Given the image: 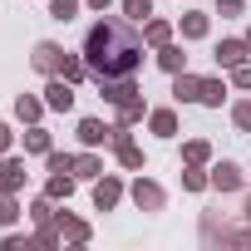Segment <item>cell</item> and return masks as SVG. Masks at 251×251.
Wrapping results in <instances>:
<instances>
[{
    "instance_id": "1",
    "label": "cell",
    "mask_w": 251,
    "mask_h": 251,
    "mask_svg": "<svg viewBox=\"0 0 251 251\" xmlns=\"http://www.w3.org/2000/svg\"><path fill=\"white\" fill-rule=\"evenodd\" d=\"M138 59H143V35L133 30V20H99L84 40V64L94 79L133 74Z\"/></svg>"
},
{
    "instance_id": "2",
    "label": "cell",
    "mask_w": 251,
    "mask_h": 251,
    "mask_svg": "<svg viewBox=\"0 0 251 251\" xmlns=\"http://www.w3.org/2000/svg\"><path fill=\"white\" fill-rule=\"evenodd\" d=\"M133 202H138L143 212H163V202H168V192H163L158 182H148V177H138V182H133Z\"/></svg>"
},
{
    "instance_id": "3",
    "label": "cell",
    "mask_w": 251,
    "mask_h": 251,
    "mask_svg": "<svg viewBox=\"0 0 251 251\" xmlns=\"http://www.w3.org/2000/svg\"><path fill=\"white\" fill-rule=\"evenodd\" d=\"M40 74H59V64H64V50L59 45H50V40H40L35 45V59H30Z\"/></svg>"
},
{
    "instance_id": "4",
    "label": "cell",
    "mask_w": 251,
    "mask_h": 251,
    "mask_svg": "<svg viewBox=\"0 0 251 251\" xmlns=\"http://www.w3.org/2000/svg\"><path fill=\"white\" fill-rule=\"evenodd\" d=\"M45 103H50V108H69V103H74V84H69L64 74H50V89H45Z\"/></svg>"
},
{
    "instance_id": "5",
    "label": "cell",
    "mask_w": 251,
    "mask_h": 251,
    "mask_svg": "<svg viewBox=\"0 0 251 251\" xmlns=\"http://www.w3.org/2000/svg\"><path fill=\"white\" fill-rule=\"evenodd\" d=\"M212 187H217V192H236V187H241V168L222 158V163L212 168Z\"/></svg>"
},
{
    "instance_id": "6",
    "label": "cell",
    "mask_w": 251,
    "mask_h": 251,
    "mask_svg": "<svg viewBox=\"0 0 251 251\" xmlns=\"http://www.w3.org/2000/svg\"><path fill=\"white\" fill-rule=\"evenodd\" d=\"M79 143H84V148H99V143H113V128H103L99 118H84V123H79Z\"/></svg>"
},
{
    "instance_id": "7",
    "label": "cell",
    "mask_w": 251,
    "mask_h": 251,
    "mask_svg": "<svg viewBox=\"0 0 251 251\" xmlns=\"http://www.w3.org/2000/svg\"><path fill=\"white\" fill-rule=\"evenodd\" d=\"M246 54H251L246 40H222V45H217V64H222V69H236Z\"/></svg>"
},
{
    "instance_id": "8",
    "label": "cell",
    "mask_w": 251,
    "mask_h": 251,
    "mask_svg": "<svg viewBox=\"0 0 251 251\" xmlns=\"http://www.w3.org/2000/svg\"><path fill=\"white\" fill-rule=\"evenodd\" d=\"M173 94H177V103H192V99H202V79L197 74H173Z\"/></svg>"
},
{
    "instance_id": "9",
    "label": "cell",
    "mask_w": 251,
    "mask_h": 251,
    "mask_svg": "<svg viewBox=\"0 0 251 251\" xmlns=\"http://www.w3.org/2000/svg\"><path fill=\"white\" fill-rule=\"evenodd\" d=\"M118 197H123V187H118L113 177H99V182H94V207H99V212L118 207Z\"/></svg>"
},
{
    "instance_id": "10",
    "label": "cell",
    "mask_w": 251,
    "mask_h": 251,
    "mask_svg": "<svg viewBox=\"0 0 251 251\" xmlns=\"http://www.w3.org/2000/svg\"><path fill=\"white\" fill-rule=\"evenodd\" d=\"M20 182H25V163H20V158H0V187L15 192Z\"/></svg>"
},
{
    "instance_id": "11",
    "label": "cell",
    "mask_w": 251,
    "mask_h": 251,
    "mask_svg": "<svg viewBox=\"0 0 251 251\" xmlns=\"http://www.w3.org/2000/svg\"><path fill=\"white\" fill-rule=\"evenodd\" d=\"M148 123H153V133H158V138H173V133H177V113H173V108H153Z\"/></svg>"
},
{
    "instance_id": "12",
    "label": "cell",
    "mask_w": 251,
    "mask_h": 251,
    "mask_svg": "<svg viewBox=\"0 0 251 251\" xmlns=\"http://www.w3.org/2000/svg\"><path fill=\"white\" fill-rule=\"evenodd\" d=\"M158 64H163L168 74H182V64H187V54H182L177 45H158Z\"/></svg>"
},
{
    "instance_id": "13",
    "label": "cell",
    "mask_w": 251,
    "mask_h": 251,
    "mask_svg": "<svg viewBox=\"0 0 251 251\" xmlns=\"http://www.w3.org/2000/svg\"><path fill=\"white\" fill-rule=\"evenodd\" d=\"M143 40H148V45H168V40H173V25H168V20H143Z\"/></svg>"
},
{
    "instance_id": "14",
    "label": "cell",
    "mask_w": 251,
    "mask_h": 251,
    "mask_svg": "<svg viewBox=\"0 0 251 251\" xmlns=\"http://www.w3.org/2000/svg\"><path fill=\"white\" fill-rule=\"evenodd\" d=\"M45 108H50V103H40V99H30V94H20V99H15V113H20L25 123H40V113H45Z\"/></svg>"
},
{
    "instance_id": "15",
    "label": "cell",
    "mask_w": 251,
    "mask_h": 251,
    "mask_svg": "<svg viewBox=\"0 0 251 251\" xmlns=\"http://www.w3.org/2000/svg\"><path fill=\"white\" fill-rule=\"evenodd\" d=\"M74 192V177L69 173H50V182H45V197L54 202V197H69Z\"/></svg>"
},
{
    "instance_id": "16",
    "label": "cell",
    "mask_w": 251,
    "mask_h": 251,
    "mask_svg": "<svg viewBox=\"0 0 251 251\" xmlns=\"http://www.w3.org/2000/svg\"><path fill=\"white\" fill-rule=\"evenodd\" d=\"M182 35H187V40H202V35H207V15L187 10V15H182Z\"/></svg>"
},
{
    "instance_id": "17",
    "label": "cell",
    "mask_w": 251,
    "mask_h": 251,
    "mask_svg": "<svg viewBox=\"0 0 251 251\" xmlns=\"http://www.w3.org/2000/svg\"><path fill=\"white\" fill-rule=\"evenodd\" d=\"M222 99H226V84H217V79H202V99H197V103H207V108H217Z\"/></svg>"
},
{
    "instance_id": "18",
    "label": "cell",
    "mask_w": 251,
    "mask_h": 251,
    "mask_svg": "<svg viewBox=\"0 0 251 251\" xmlns=\"http://www.w3.org/2000/svg\"><path fill=\"white\" fill-rule=\"evenodd\" d=\"M123 15H128L133 25H143V20L153 15V0H123Z\"/></svg>"
},
{
    "instance_id": "19",
    "label": "cell",
    "mask_w": 251,
    "mask_h": 251,
    "mask_svg": "<svg viewBox=\"0 0 251 251\" xmlns=\"http://www.w3.org/2000/svg\"><path fill=\"white\" fill-rule=\"evenodd\" d=\"M138 118H143V99H123V103H118V123H123V128L138 123Z\"/></svg>"
},
{
    "instance_id": "20",
    "label": "cell",
    "mask_w": 251,
    "mask_h": 251,
    "mask_svg": "<svg viewBox=\"0 0 251 251\" xmlns=\"http://www.w3.org/2000/svg\"><path fill=\"white\" fill-rule=\"evenodd\" d=\"M59 74H64L69 84H79V79L89 74V64H84V59H74V54H64V64H59Z\"/></svg>"
},
{
    "instance_id": "21",
    "label": "cell",
    "mask_w": 251,
    "mask_h": 251,
    "mask_svg": "<svg viewBox=\"0 0 251 251\" xmlns=\"http://www.w3.org/2000/svg\"><path fill=\"white\" fill-rule=\"evenodd\" d=\"M74 173H79V177H103V163H99L94 153H84V158H74Z\"/></svg>"
},
{
    "instance_id": "22",
    "label": "cell",
    "mask_w": 251,
    "mask_h": 251,
    "mask_svg": "<svg viewBox=\"0 0 251 251\" xmlns=\"http://www.w3.org/2000/svg\"><path fill=\"white\" fill-rule=\"evenodd\" d=\"M59 236H69V241H89V226L74 222V217H59Z\"/></svg>"
},
{
    "instance_id": "23",
    "label": "cell",
    "mask_w": 251,
    "mask_h": 251,
    "mask_svg": "<svg viewBox=\"0 0 251 251\" xmlns=\"http://www.w3.org/2000/svg\"><path fill=\"white\" fill-rule=\"evenodd\" d=\"M20 217V207H15V197H10V187H0V226H10Z\"/></svg>"
},
{
    "instance_id": "24",
    "label": "cell",
    "mask_w": 251,
    "mask_h": 251,
    "mask_svg": "<svg viewBox=\"0 0 251 251\" xmlns=\"http://www.w3.org/2000/svg\"><path fill=\"white\" fill-rule=\"evenodd\" d=\"M25 148H30V153H50V133H45V128H30V133H25Z\"/></svg>"
},
{
    "instance_id": "25",
    "label": "cell",
    "mask_w": 251,
    "mask_h": 251,
    "mask_svg": "<svg viewBox=\"0 0 251 251\" xmlns=\"http://www.w3.org/2000/svg\"><path fill=\"white\" fill-rule=\"evenodd\" d=\"M182 158H187V163H207V158H212V148H207L202 138H192V143L182 148Z\"/></svg>"
},
{
    "instance_id": "26",
    "label": "cell",
    "mask_w": 251,
    "mask_h": 251,
    "mask_svg": "<svg viewBox=\"0 0 251 251\" xmlns=\"http://www.w3.org/2000/svg\"><path fill=\"white\" fill-rule=\"evenodd\" d=\"M50 15H54V20H74V15H79V0H54Z\"/></svg>"
},
{
    "instance_id": "27",
    "label": "cell",
    "mask_w": 251,
    "mask_h": 251,
    "mask_svg": "<svg viewBox=\"0 0 251 251\" xmlns=\"http://www.w3.org/2000/svg\"><path fill=\"white\" fill-rule=\"evenodd\" d=\"M45 163H50V173H74V158L69 153H45Z\"/></svg>"
},
{
    "instance_id": "28",
    "label": "cell",
    "mask_w": 251,
    "mask_h": 251,
    "mask_svg": "<svg viewBox=\"0 0 251 251\" xmlns=\"http://www.w3.org/2000/svg\"><path fill=\"white\" fill-rule=\"evenodd\" d=\"M30 217H35V222L45 226V222L54 217V207H50V197H35V202H30Z\"/></svg>"
},
{
    "instance_id": "29",
    "label": "cell",
    "mask_w": 251,
    "mask_h": 251,
    "mask_svg": "<svg viewBox=\"0 0 251 251\" xmlns=\"http://www.w3.org/2000/svg\"><path fill=\"white\" fill-rule=\"evenodd\" d=\"M231 118H236V128H246V133H251V99H241V103L231 108Z\"/></svg>"
},
{
    "instance_id": "30",
    "label": "cell",
    "mask_w": 251,
    "mask_h": 251,
    "mask_svg": "<svg viewBox=\"0 0 251 251\" xmlns=\"http://www.w3.org/2000/svg\"><path fill=\"white\" fill-rule=\"evenodd\" d=\"M182 187H192V192H202V187H207V177H202V173H197V163H192V168H187V173H182Z\"/></svg>"
},
{
    "instance_id": "31",
    "label": "cell",
    "mask_w": 251,
    "mask_h": 251,
    "mask_svg": "<svg viewBox=\"0 0 251 251\" xmlns=\"http://www.w3.org/2000/svg\"><path fill=\"white\" fill-rule=\"evenodd\" d=\"M231 84H236V89H251V64H246V59L231 69Z\"/></svg>"
},
{
    "instance_id": "32",
    "label": "cell",
    "mask_w": 251,
    "mask_h": 251,
    "mask_svg": "<svg viewBox=\"0 0 251 251\" xmlns=\"http://www.w3.org/2000/svg\"><path fill=\"white\" fill-rule=\"evenodd\" d=\"M217 10H222V15H241V10H246V0H217Z\"/></svg>"
},
{
    "instance_id": "33",
    "label": "cell",
    "mask_w": 251,
    "mask_h": 251,
    "mask_svg": "<svg viewBox=\"0 0 251 251\" xmlns=\"http://www.w3.org/2000/svg\"><path fill=\"white\" fill-rule=\"evenodd\" d=\"M10 148V128H5V123H0V153H5Z\"/></svg>"
},
{
    "instance_id": "34",
    "label": "cell",
    "mask_w": 251,
    "mask_h": 251,
    "mask_svg": "<svg viewBox=\"0 0 251 251\" xmlns=\"http://www.w3.org/2000/svg\"><path fill=\"white\" fill-rule=\"evenodd\" d=\"M84 5H94V10H103V5H108V0H84Z\"/></svg>"
},
{
    "instance_id": "35",
    "label": "cell",
    "mask_w": 251,
    "mask_h": 251,
    "mask_svg": "<svg viewBox=\"0 0 251 251\" xmlns=\"http://www.w3.org/2000/svg\"><path fill=\"white\" fill-rule=\"evenodd\" d=\"M246 222H251V197H246Z\"/></svg>"
},
{
    "instance_id": "36",
    "label": "cell",
    "mask_w": 251,
    "mask_h": 251,
    "mask_svg": "<svg viewBox=\"0 0 251 251\" xmlns=\"http://www.w3.org/2000/svg\"><path fill=\"white\" fill-rule=\"evenodd\" d=\"M246 50H251V30H246Z\"/></svg>"
}]
</instances>
